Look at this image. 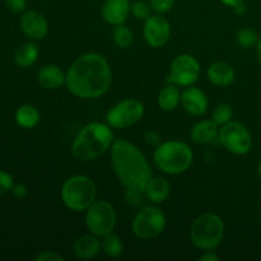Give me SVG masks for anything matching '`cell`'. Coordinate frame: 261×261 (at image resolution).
<instances>
[{"label": "cell", "mask_w": 261, "mask_h": 261, "mask_svg": "<svg viewBox=\"0 0 261 261\" xmlns=\"http://www.w3.org/2000/svg\"><path fill=\"white\" fill-rule=\"evenodd\" d=\"M111 83V68L106 59L97 53H87L76 58L66 73L68 89L83 99L103 96Z\"/></svg>", "instance_id": "cell-1"}, {"label": "cell", "mask_w": 261, "mask_h": 261, "mask_svg": "<svg viewBox=\"0 0 261 261\" xmlns=\"http://www.w3.org/2000/svg\"><path fill=\"white\" fill-rule=\"evenodd\" d=\"M111 163L120 182L130 191L144 193L152 178V170L145 155L126 139L114 140Z\"/></svg>", "instance_id": "cell-2"}, {"label": "cell", "mask_w": 261, "mask_h": 261, "mask_svg": "<svg viewBox=\"0 0 261 261\" xmlns=\"http://www.w3.org/2000/svg\"><path fill=\"white\" fill-rule=\"evenodd\" d=\"M114 143V133L109 124L91 122L74 138L71 153L79 161H92L103 154Z\"/></svg>", "instance_id": "cell-3"}, {"label": "cell", "mask_w": 261, "mask_h": 261, "mask_svg": "<svg viewBox=\"0 0 261 261\" xmlns=\"http://www.w3.org/2000/svg\"><path fill=\"white\" fill-rule=\"evenodd\" d=\"M154 163L162 172L168 175H180L189 170L193 163V150L186 143L180 140H168L154 150Z\"/></svg>", "instance_id": "cell-4"}, {"label": "cell", "mask_w": 261, "mask_h": 261, "mask_svg": "<svg viewBox=\"0 0 261 261\" xmlns=\"http://www.w3.org/2000/svg\"><path fill=\"white\" fill-rule=\"evenodd\" d=\"M97 188L88 176L76 175L68 178L61 189L64 205L73 212L87 211L96 201Z\"/></svg>", "instance_id": "cell-5"}, {"label": "cell", "mask_w": 261, "mask_h": 261, "mask_svg": "<svg viewBox=\"0 0 261 261\" xmlns=\"http://www.w3.org/2000/svg\"><path fill=\"white\" fill-rule=\"evenodd\" d=\"M224 236V223L214 213H204L193 222L190 228V240L198 249L204 251L214 250Z\"/></svg>", "instance_id": "cell-6"}, {"label": "cell", "mask_w": 261, "mask_h": 261, "mask_svg": "<svg viewBox=\"0 0 261 261\" xmlns=\"http://www.w3.org/2000/svg\"><path fill=\"white\" fill-rule=\"evenodd\" d=\"M166 228V216L160 208L144 206L138 212L132 223V229L140 240H152Z\"/></svg>", "instance_id": "cell-7"}, {"label": "cell", "mask_w": 261, "mask_h": 261, "mask_svg": "<svg viewBox=\"0 0 261 261\" xmlns=\"http://www.w3.org/2000/svg\"><path fill=\"white\" fill-rule=\"evenodd\" d=\"M86 212V224L91 233L98 237L112 233L116 226V212L109 201H94Z\"/></svg>", "instance_id": "cell-8"}, {"label": "cell", "mask_w": 261, "mask_h": 261, "mask_svg": "<svg viewBox=\"0 0 261 261\" xmlns=\"http://www.w3.org/2000/svg\"><path fill=\"white\" fill-rule=\"evenodd\" d=\"M219 140L228 152L244 155L251 150L252 137L245 125L239 121H229L219 129Z\"/></svg>", "instance_id": "cell-9"}, {"label": "cell", "mask_w": 261, "mask_h": 261, "mask_svg": "<svg viewBox=\"0 0 261 261\" xmlns=\"http://www.w3.org/2000/svg\"><path fill=\"white\" fill-rule=\"evenodd\" d=\"M144 115V105L134 98L124 99L109 110L106 122L112 129H126L140 121Z\"/></svg>", "instance_id": "cell-10"}, {"label": "cell", "mask_w": 261, "mask_h": 261, "mask_svg": "<svg viewBox=\"0 0 261 261\" xmlns=\"http://www.w3.org/2000/svg\"><path fill=\"white\" fill-rule=\"evenodd\" d=\"M200 75V64L190 54H182L175 58L171 64L170 75L167 82L176 86L190 87L198 81Z\"/></svg>", "instance_id": "cell-11"}, {"label": "cell", "mask_w": 261, "mask_h": 261, "mask_svg": "<svg viewBox=\"0 0 261 261\" xmlns=\"http://www.w3.org/2000/svg\"><path fill=\"white\" fill-rule=\"evenodd\" d=\"M171 35V25L166 18L161 15H150L144 24V37L148 45L153 48H160L168 41Z\"/></svg>", "instance_id": "cell-12"}, {"label": "cell", "mask_w": 261, "mask_h": 261, "mask_svg": "<svg viewBox=\"0 0 261 261\" xmlns=\"http://www.w3.org/2000/svg\"><path fill=\"white\" fill-rule=\"evenodd\" d=\"M20 27L24 35L32 40H42L48 32L47 19L42 13L37 10H30L24 13L20 19Z\"/></svg>", "instance_id": "cell-13"}, {"label": "cell", "mask_w": 261, "mask_h": 261, "mask_svg": "<svg viewBox=\"0 0 261 261\" xmlns=\"http://www.w3.org/2000/svg\"><path fill=\"white\" fill-rule=\"evenodd\" d=\"M181 103L185 111L193 116H201L208 110L209 101L206 94L196 87H188L181 93Z\"/></svg>", "instance_id": "cell-14"}, {"label": "cell", "mask_w": 261, "mask_h": 261, "mask_svg": "<svg viewBox=\"0 0 261 261\" xmlns=\"http://www.w3.org/2000/svg\"><path fill=\"white\" fill-rule=\"evenodd\" d=\"M132 12L130 0H106L102 7V17L109 24H124Z\"/></svg>", "instance_id": "cell-15"}, {"label": "cell", "mask_w": 261, "mask_h": 261, "mask_svg": "<svg viewBox=\"0 0 261 261\" xmlns=\"http://www.w3.org/2000/svg\"><path fill=\"white\" fill-rule=\"evenodd\" d=\"M101 247L102 244L98 240V236L93 233L86 234L76 239V241L74 242V254L79 259L89 260L99 254Z\"/></svg>", "instance_id": "cell-16"}, {"label": "cell", "mask_w": 261, "mask_h": 261, "mask_svg": "<svg viewBox=\"0 0 261 261\" xmlns=\"http://www.w3.org/2000/svg\"><path fill=\"white\" fill-rule=\"evenodd\" d=\"M234 76H236V71L233 66L224 61H217L208 68V78L214 86H229L234 81Z\"/></svg>", "instance_id": "cell-17"}, {"label": "cell", "mask_w": 261, "mask_h": 261, "mask_svg": "<svg viewBox=\"0 0 261 261\" xmlns=\"http://www.w3.org/2000/svg\"><path fill=\"white\" fill-rule=\"evenodd\" d=\"M38 82L46 89H58L66 84V74L58 65H45L38 73Z\"/></svg>", "instance_id": "cell-18"}, {"label": "cell", "mask_w": 261, "mask_h": 261, "mask_svg": "<svg viewBox=\"0 0 261 261\" xmlns=\"http://www.w3.org/2000/svg\"><path fill=\"white\" fill-rule=\"evenodd\" d=\"M219 135V127L213 120H204L198 122L191 129L190 137L196 144H209Z\"/></svg>", "instance_id": "cell-19"}, {"label": "cell", "mask_w": 261, "mask_h": 261, "mask_svg": "<svg viewBox=\"0 0 261 261\" xmlns=\"http://www.w3.org/2000/svg\"><path fill=\"white\" fill-rule=\"evenodd\" d=\"M171 191L170 182L163 177L150 178L149 182L145 186V196L149 201L154 204H161L168 198Z\"/></svg>", "instance_id": "cell-20"}, {"label": "cell", "mask_w": 261, "mask_h": 261, "mask_svg": "<svg viewBox=\"0 0 261 261\" xmlns=\"http://www.w3.org/2000/svg\"><path fill=\"white\" fill-rule=\"evenodd\" d=\"M158 106L163 111H172L181 103V92L176 84H170L158 93Z\"/></svg>", "instance_id": "cell-21"}, {"label": "cell", "mask_w": 261, "mask_h": 261, "mask_svg": "<svg viewBox=\"0 0 261 261\" xmlns=\"http://www.w3.org/2000/svg\"><path fill=\"white\" fill-rule=\"evenodd\" d=\"M38 54H40V50L35 42H25L15 50L14 60L20 68H28L37 61Z\"/></svg>", "instance_id": "cell-22"}, {"label": "cell", "mask_w": 261, "mask_h": 261, "mask_svg": "<svg viewBox=\"0 0 261 261\" xmlns=\"http://www.w3.org/2000/svg\"><path fill=\"white\" fill-rule=\"evenodd\" d=\"M15 121L23 129H33L40 122V112L32 105H22L15 112Z\"/></svg>", "instance_id": "cell-23"}, {"label": "cell", "mask_w": 261, "mask_h": 261, "mask_svg": "<svg viewBox=\"0 0 261 261\" xmlns=\"http://www.w3.org/2000/svg\"><path fill=\"white\" fill-rule=\"evenodd\" d=\"M102 250L109 257H119L124 251L122 240L114 233L106 234L102 241Z\"/></svg>", "instance_id": "cell-24"}, {"label": "cell", "mask_w": 261, "mask_h": 261, "mask_svg": "<svg viewBox=\"0 0 261 261\" xmlns=\"http://www.w3.org/2000/svg\"><path fill=\"white\" fill-rule=\"evenodd\" d=\"M114 41L120 48H127L134 42V33L129 27L124 24L115 25L114 28Z\"/></svg>", "instance_id": "cell-25"}, {"label": "cell", "mask_w": 261, "mask_h": 261, "mask_svg": "<svg viewBox=\"0 0 261 261\" xmlns=\"http://www.w3.org/2000/svg\"><path fill=\"white\" fill-rule=\"evenodd\" d=\"M236 40L237 43H239L242 48H252L255 47V46H257V43H259L257 33L249 27L241 28V30L237 32Z\"/></svg>", "instance_id": "cell-26"}, {"label": "cell", "mask_w": 261, "mask_h": 261, "mask_svg": "<svg viewBox=\"0 0 261 261\" xmlns=\"http://www.w3.org/2000/svg\"><path fill=\"white\" fill-rule=\"evenodd\" d=\"M232 116H233V109H232L231 105L219 103L218 106H216V109L213 110L212 120H213L218 126H222V125L231 121Z\"/></svg>", "instance_id": "cell-27"}, {"label": "cell", "mask_w": 261, "mask_h": 261, "mask_svg": "<svg viewBox=\"0 0 261 261\" xmlns=\"http://www.w3.org/2000/svg\"><path fill=\"white\" fill-rule=\"evenodd\" d=\"M150 10H152L150 3L148 4L143 0H137L132 4V13L137 19L147 20L150 17Z\"/></svg>", "instance_id": "cell-28"}, {"label": "cell", "mask_w": 261, "mask_h": 261, "mask_svg": "<svg viewBox=\"0 0 261 261\" xmlns=\"http://www.w3.org/2000/svg\"><path fill=\"white\" fill-rule=\"evenodd\" d=\"M13 185H14V182H13L12 175L0 170V195H4V194L12 191Z\"/></svg>", "instance_id": "cell-29"}, {"label": "cell", "mask_w": 261, "mask_h": 261, "mask_svg": "<svg viewBox=\"0 0 261 261\" xmlns=\"http://www.w3.org/2000/svg\"><path fill=\"white\" fill-rule=\"evenodd\" d=\"M175 4V0H150V7L157 13H166Z\"/></svg>", "instance_id": "cell-30"}, {"label": "cell", "mask_w": 261, "mask_h": 261, "mask_svg": "<svg viewBox=\"0 0 261 261\" xmlns=\"http://www.w3.org/2000/svg\"><path fill=\"white\" fill-rule=\"evenodd\" d=\"M8 9L13 13H22L27 8V2L25 0H5Z\"/></svg>", "instance_id": "cell-31"}, {"label": "cell", "mask_w": 261, "mask_h": 261, "mask_svg": "<svg viewBox=\"0 0 261 261\" xmlns=\"http://www.w3.org/2000/svg\"><path fill=\"white\" fill-rule=\"evenodd\" d=\"M63 256L55 251H43L36 256V261H64Z\"/></svg>", "instance_id": "cell-32"}, {"label": "cell", "mask_w": 261, "mask_h": 261, "mask_svg": "<svg viewBox=\"0 0 261 261\" xmlns=\"http://www.w3.org/2000/svg\"><path fill=\"white\" fill-rule=\"evenodd\" d=\"M12 193L15 198L18 199H24L28 195V189L27 186L23 185V184H15L12 188Z\"/></svg>", "instance_id": "cell-33"}, {"label": "cell", "mask_w": 261, "mask_h": 261, "mask_svg": "<svg viewBox=\"0 0 261 261\" xmlns=\"http://www.w3.org/2000/svg\"><path fill=\"white\" fill-rule=\"evenodd\" d=\"M145 139H147L148 144L155 145L160 143V137H158L155 132H148L147 135H145Z\"/></svg>", "instance_id": "cell-34"}, {"label": "cell", "mask_w": 261, "mask_h": 261, "mask_svg": "<svg viewBox=\"0 0 261 261\" xmlns=\"http://www.w3.org/2000/svg\"><path fill=\"white\" fill-rule=\"evenodd\" d=\"M199 260L200 261H218L219 256L213 251V250H211V251H206V254L201 255V256L199 257Z\"/></svg>", "instance_id": "cell-35"}, {"label": "cell", "mask_w": 261, "mask_h": 261, "mask_svg": "<svg viewBox=\"0 0 261 261\" xmlns=\"http://www.w3.org/2000/svg\"><path fill=\"white\" fill-rule=\"evenodd\" d=\"M221 2L223 3V4L228 5V7L234 8V7H236V5H239V4H241V3H244V0H221Z\"/></svg>", "instance_id": "cell-36"}, {"label": "cell", "mask_w": 261, "mask_h": 261, "mask_svg": "<svg viewBox=\"0 0 261 261\" xmlns=\"http://www.w3.org/2000/svg\"><path fill=\"white\" fill-rule=\"evenodd\" d=\"M233 9H234V12H236V14H239V15H242V14H245V13H246V7L244 5V3L236 5Z\"/></svg>", "instance_id": "cell-37"}, {"label": "cell", "mask_w": 261, "mask_h": 261, "mask_svg": "<svg viewBox=\"0 0 261 261\" xmlns=\"http://www.w3.org/2000/svg\"><path fill=\"white\" fill-rule=\"evenodd\" d=\"M257 60H259V64L261 65V38L259 40V43H257Z\"/></svg>", "instance_id": "cell-38"}, {"label": "cell", "mask_w": 261, "mask_h": 261, "mask_svg": "<svg viewBox=\"0 0 261 261\" xmlns=\"http://www.w3.org/2000/svg\"><path fill=\"white\" fill-rule=\"evenodd\" d=\"M257 175H259V177L261 178V162L259 163V166H257Z\"/></svg>", "instance_id": "cell-39"}]
</instances>
